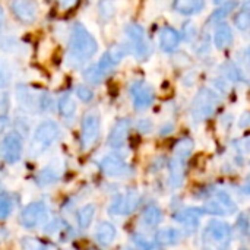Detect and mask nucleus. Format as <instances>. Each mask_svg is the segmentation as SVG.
I'll list each match as a JSON object with an SVG mask.
<instances>
[{
    "label": "nucleus",
    "mask_w": 250,
    "mask_h": 250,
    "mask_svg": "<svg viewBox=\"0 0 250 250\" xmlns=\"http://www.w3.org/2000/svg\"><path fill=\"white\" fill-rule=\"evenodd\" d=\"M75 94H76V97L82 101V103H91L92 100H94V97H95V94H94V91L88 86V85H78L76 88H75Z\"/></svg>",
    "instance_id": "34"
},
{
    "label": "nucleus",
    "mask_w": 250,
    "mask_h": 250,
    "mask_svg": "<svg viewBox=\"0 0 250 250\" xmlns=\"http://www.w3.org/2000/svg\"><path fill=\"white\" fill-rule=\"evenodd\" d=\"M136 129H138L141 133L148 135V133H151V132H152V129H154V123H152V120H151V119L144 117V119H139V120H138V123H136Z\"/></svg>",
    "instance_id": "38"
},
{
    "label": "nucleus",
    "mask_w": 250,
    "mask_h": 250,
    "mask_svg": "<svg viewBox=\"0 0 250 250\" xmlns=\"http://www.w3.org/2000/svg\"><path fill=\"white\" fill-rule=\"evenodd\" d=\"M15 98L19 105L29 113L48 111L53 104V98L47 92H40L23 83H18L15 86Z\"/></svg>",
    "instance_id": "2"
},
{
    "label": "nucleus",
    "mask_w": 250,
    "mask_h": 250,
    "mask_svg": "<svg viewBox=\"0 0 250 250\" xmlns=\"http://www.w3.org/2000/svg\"><path fill=\"white\" fill-rule=\"evenodd\" d=\"M9 110V95L4 92V94H0V114H6Z\"/></svg>",
    "instance_id": "43"
},
{
    "label": "nucleus",
    "mask_w": 250,
    "mask_h": 250,
    "mask_svg": "<svg viewBox=\"0 0 250 250\" xmlns=\"http://www.w3.org/2000/svg\"><path fill=\"white\" fill-rule=\"evenodd\" d=\"M76 1H78V0H59V4H60V9L67 10V9L73 7V6L76 4Z\"/></svg>",
    "instance_id": "45"
},
{
    "label": "nucleus",
    "mask_w": 250,
    "mask_h": 250,
    "mask_svg": "<svg viewBox=\"0 0 250 250\" xmlns=\"http://www.w3.org/2000/svg\"><path fill=\"white\" fill-rule=\"evenodd\" d=\"M205 0H173V9L180 15H196L205 9Z\"/></svg>",
    "instance_id": "20"
},
{
    "label": "nucleus",
    "mask_w": 250,
    "mask_h": 250,
    "mask_svg": "<svg viewBox=\"0 0 250 250\" xmlns=\"http://www.w3.org/2000/svg\"><path fill=\"white\" fill-rule=\"evenodd\" d=\"M129 53H130V50H129L127 44H114L103 54V57L100 59V62L97 64L110 76L113 73L114 67H117Z\"/></svg>",
    "instance_id": "10"
},
{
    "label": "nucleus",
    "mask_w": 250,
    "mask_h": 250,
    "mask_svg": "<svg viewBox=\"0 0 250 250\" xmlns=\"http://www.w3.org/2000/svg\"><path fill=\"white\" fill-rule=\"evenodd\" d=\"M214 3H223V1H226V0H212Z\"/></svg>",
    "instance_id": "49"
},
{
    "label": "nucleus",
    "mask_w": 250,
    "mask_h": 250,
    "mask_svg": "<svg viewBox=\"0 0 250 250\" xmlns=\"http://www.w3.org/2000/svg\"><path fill=\"white\" fill-rule=\"evenodd\" d=\"M82 76H83V79H85L88 83H91V85H100V83H103V82L108 78V75H107L97 63H94V64H91L89 67H86V69L83 70Z\"/></svg>",
    "instance_id": "24"
},
{
    "label": "nucleus",
    "mask_w": 250,
    "mask_h": 250,
    "mask_svg": "<svg viewBox=\"0 0 250 250\" xmlns=\"http://www.w3.org/2000/svg\"><path fill=\"white\" fill-rule=\"evenodd\" d=\"M204 239L218 250H229L231 243V229L223 221L212 220L205 229Z\"/></svg>",
    "instance_id": "6"
},
{
    "label": "nucleus",
    "mask_w": 250,
    "mask_h": 250,
    "mask_svg": "<svg viewBox=\"0 0 250 250\" xmlns=\"http://www.w3.org/2000/svg\"><path fill=\"white\" fill-rule=\"evenodd\" d=\"M173 130H174V125H173V123L170 122V123H166V125H164V126L161 127L160 133H161V135L164 136V135H168V133H171Z\"/></svg>",
    "instance_id": "46"
},
{
    "label": "nucleus",
    "mask_w": 250,
    "mask_h": 250,
    "mask_svg": "<svg viewBox=\"0 0 250 250\" xmlns=\"http://www.w3.org/2000/svg\"><path fill=\"white\" fill-rule=\"evenodd\" d=\"M23 151V142L19 133L10 132L1 141V155L9 164H15L21 160Z\"/></svg>",
    "instance_id": "11"
},
{
    "label": "nucleus",
    "mask_w": 250,
    "mask_h": 250,
    "mask_svg": "<svg viewBox=\"0 0 250 250\" xmlns=\"http://www.w3.org/2000/svg\"><path fill=\"white\" fill-rule=\"evenodd\" d=\"M180 32L173 26H164L160 31V47L166 53H173L180 45Z\"/></svg>",
    "instance_id": "17"
},
{
    "label": "nucleus",
    "mask_w": 250,
    "mask_h": 250,
    "mask_svg": "<svg viewBox=\"0 0 250 250\" xmlns=\"http://www.w3.org/2000/svg\"><path fill=\"white\" fill-rule=\"evenodd\" d=\"M161 220H163V212L157 205H148L142 212V221L149 227L158 226Z\"/></svg>",
    "instance_id": "28"
},
{
    "label": "nucleus",
    "mask_w": 250,
    "mask_h": 250,
    "mask_svg": "<svg viewBox=\"0 0 250 250\" xmlns=\"http://www.w3.org/2000/svg\"><path fill=\"white\" fill-rule=\"evenodd\" d=\"M132 240L135 242V245H136L139 249L152 250V245H151L146 239H144L142 236H139V234H133V236H132Z\"/></svg>",
    "instance_id": "40"
},
{
    "label": "nucleus",
    "mask_w": 250,
    "mask_h": 250,
    "mask_svg": "<svg viewBox=\"0 0 250 250\" xmlns=\"http://www.w3.org/2000/svg\"><path fill=\"white\" fill-rule=\"evenodd\" d=\"M214 86L221 91V92H229V81L224 78V79H214Z\"/></svg>",
    "instance_id": "41"
},
{
    "label": "nucleus",
    "mask_w": 250,
    "mask_h": 250,
    "mask_svg": "<svg viewBox=\"0 0 250 250\" xmlns=\"http://www.w3.org/2000/svg\"><path fill=\"white\" fill-rule=\"evenodd\" d=\"M141 202V196L136 192H129L126 196H117L110 207V212L113 214H132Z\"/></svg>",
    "instance_id": "15"
},
{
    "label": "nucleus",
    "mask_w": 250,
    "mask_h": 250,
    "mask_svg": "<svg viewBox=\"0 0 250 250\" xmlns=\"http://www.w3.org/2000/svg\"><path fill=\"white\" fill-rule=\"evenodd\" d=\"M9 9L15 19L23 25H32L38 19V4L35 0H10Z\"/></svg>",
    "instance_id": "9"
},
{
    "label": "nucleus",
    "mask_w": 250,
    "mask_h": 250,
    "mask_svg": "<svg viewBox=\"0 0 250 250\" xmlns=\"http://www.w3.org/2000/svg\"><path fill=\"white\" fill-rule=\"evenodd\" d=\"M220 104L221 97L218 95V92L208 86H204L198 91L190 104V114L196 120H207L214 116Z\"/></svg>",
    "instance_id": "3"
},
{
    "label": "nucleus",
    "mask_w": 250,
    "mask_h": 250,
    "mask_svg": "<svg viewBox=\"0 0 250 250\" xmlns=\"http://www.w3.org/2000/svg\"><path fill=\"white\" fill-rule=\"evenodd\" d=\"M21 245H22V250H45L44 245L34 237H23Z\"/></svg>",
    "instance_id": "37"
},
{
    "label": "nucleus",
    "mask_w": 250,
    "mask_h": 250,
    "mask_svg": "<svg viewBox=\"0 0 250 250\" xmlns=\"http://www.w3.org/2000/svg\"><path fill=\"white\" fill-rule=\"evenodd\" d=\"M198 26L193 23V22H186L185 25H183V28H182V35H180V38H183L186 42H192V41H195L196 40V37H198Z\"/></svg>",
    "instance_id": "33"
},
{
    "label": "nucleus",
    "mask_w": 250,
    "mask_h": 250,
    "mask_svg": "<svg viewBox=\"0 0 250 250\" xmlns=\"http://www.w3.org/2000/svg\"><path fill=\"white\" fill-rule=\"evenodd\" d=\"M3 28H4V10L0 6V38L3 35Z\"/></svg>",
    "instance_id": "48"
},
{
    "label": "nucleus",
    "mask_w": 250,
    "mask_h": 250,
    "mask_svg": "<svg viewBox=\"0 0 250 250\" xmlns=\"http://www.w3.org/2000/svg\"><path fill=\"white\" fill-rule=\"evenodd\" d=\"M7 125H9V119L6 117V114H0V135L4 132Z\"/></svg>",
    "instance_id": "47"
},
{
    "label": "nucleus",
    "mask_w": 250,
    "mask_h": 250,
    "mask_svg": "<svg viewBox=\"0 0 250 250\" xmlns=\"http://www.w3.org/2000/svg\"><path fill=\"white\" fill-rule=\"evenodd\" d=\"M186 160L182 158H171L168 161V173H170V182L173 188H180L185 180V173H186Z\"/></svg>",
    "instance_id": "18"
},
{
    "label": "nucleus",
    "mask_w": 250,
    "mask_h": 250,
    "mask_svg": "<svg viewBox=\"0 0 250 250\" xmlns=\"http://www.w3.org/2000/svg\"><path fill=\"white\" fill-rule=\"evenodd\" d=\"M240 3L239 0H226L223 3H220V6L214 10V13L209 16L208 19V25L211 23H218V22H223L229 15H231L233 12H236L239 9Z\"/></svg>",
    "instance_id": "19"
},
{
    "label": "nucleus",
    "mask_w": 250,
    "mask_h": 250,
    "mask_svg": "<svg viewBox=\"0 0 250 250\" xmlns=\"http://www.w3.org/2000/svg\"><path fill=\"white\" fill-rule=\"evenodd\" d=\"M129 94L132 98L133 108L138 111L149 108L155 100V94H154L152 86L145 83L144 81H139V79L132 81V83L129 85Z\"/></svg>",
    "instance_id": "7"
},
{
    "label": "nucleus",
    "mask_w": 250,
    "mask_h": 250,
    "mask_svg": "<svg viewBox=\"0 0 250 250\" xmlns=\"http://www.w3.org/2000/svg\"><path fill=\"white\" fill-rule=\"evenodd\" d=\"M117 12V3L116 0H101L98 3V13L101 16V19L104 21H110L114 18Z\"/></svg>",
    "instance_id": "31"
},
{
    "label": "nucleus",
    "mask_w": 250,
    "mask_h": 250,
    "mask_svg": "<svg viewBox=\"0 0 250 250\" xmlns=\"http://www.w3.org/2000/svg\"><path fill=\"white\" fill-rule=\"evenodd\" d=\"M116 234H117L116 227H114L111 223L104 221V223H101V224L98 226V229H97V231H95V239H97V242H98L100 245L107 246V245L113 243V240L116 239Z\"/></svg>",
    "instance_id": "22"
},
{
    "label": "nucleus",
    "mask_w": 250,
    "mask_h": 250,
    "mask_svg": "<svg viewBox=\"0 0 250 250\" xmlns=\"http://www.w3.org/2000/svg\"><path fill=\"white\" fill-rule=\"evenodd\" d=\"M94 217H95V205L88 204V205L82 207V208L78 211V215H76L79 227H81V229H88L89 224L92 223Z\"/></svg>",
    "instance_id": "30"
},
{
    "label": "nucleus",
    "mask_w": 250,
    "mask_h": 250,
    "mask_svg": "<svg viewBox=\"0 0 250 250\" xmlns=\"http://www.w3.org/2000/svg\"><path fill=\"white\" fill-rule=\"evenodd\" d=\"M101 170L104 171V174L110 177H120V176L127 174L130 168L122 157L111 154V155H107L101 161Z\"/></svg>",
    "instance_id": "14"
},
{
    "label": "nucleus",
    "mask_w": 250,
    "mask_h": 250,
    "mask_svg": "<svg viewBox=\"0 0 250 250\" xmlns=\"http://www.w3.org/2000/svg\"><path fill=\"white\" fill-rule=\"evenodd\" d=\"M202 212L209 214V215H224V214H226V211H224V208L221 207V204H220L218 201H215V199L207 202V204L204 205V208H202Z\"/></svg>",
    "instance_id": "35"
},
{
    "label": "nucleus",
    "mask_w": 250,
    "mask_h": 250,
    "mask_svg": "<svg viewBox=\"0 0 250 250\" xmlns=\"http://www.w3.org/2000/svg\"><path fill=\"white\" fill-rule=\"evenodd\" d=\"M125 34L129 40V50L138 60H146L152 53V45L146 38L145 29L138 23H127Z\"/></svg>",
    "instance_id": "5"
},
{
    "label": "nucleus",
    "mask_w": 250,
    "mask_h": 250,
    "mask_svg": "<svg viewBox=\"0 0 250 250\" xmlns=\"http://www.w3.org/2000/svg\"><path fill=\"white\" fill-rule=\"evenodd\" d=\"M223 73H224V78L229 82H243V83H246V81H248L245 78L242 69L233 62H226L223 64Z\"/></svg>",
    "instance_id": "26"
},
{
    "label": "nucleus",
    "mask_w": 250,
    "mask_h": 250,
    "mask_svg": "<svg viewBox=\"0 0 250 250\" xmlns=\"http://www.w3.org/2000/svg\"><path fill=\"white\" fill-rule=\"evenodd\" d=\"M57 108L63 119H66V120L73 119L76 114V103H75V98L72 97V94H69V92L62 94L57 101Z\"/></svg>",
    "instance_id": "21"
},
{
    "label": "nucleus",
    "mask_w": 250,
    "mask_h": 250,
    "mask_svg": "<svg viewBox=\"0 0 250 250\" xmlns=\"http://www.w3.org/2000/svg\"><path fill=\"white\" fill-rule=\"evenodd\" d=\"M233 41H234V32H233L231 26L224 21L218 22L214 29V34H212L214 47L217 50H226L233 44Z\"/></svg>",
    "instance_id": "16"
},
{
    "label": "nucleus",
    "mask_w": 250,
    "mask_h": 250,
    "mask_svg": "<svg viewBox=\"0 0 250 250\" xmlns=\"http://www.w3.org/2000/svg\"><path fill=\"white\" fill-rule=\"evenodd\" d=\"M98 51V42L94 35L81 23L75 22L70 28L66 53V64L70 69H82Z\"/></svg>",
    "instance_id": "1"
},
{
    "label": "nucleus",
    "mask_w": 250,
    "mask_h": 250,
    "mask_svg": "<svg viewBox=\"0 0 250 250\" xmlns=\"http://www.w3.org/2000/svg\"><path fill=\"white\" fill-rule=\"evenodd\" d=\"M10 82V70L6 63L0 62V89L6 88Z\"/></svg>",
    "instance_id": "39"
},
{
    "label": "nucleus",
    "mask_w": 250,
    "mask_h": 250,
    "mask_svg": "<svg viewBox=\"0 0 250 250\" xmlns=\"http://www.w3.org/2000/svg\"><path fill=\"white\" fill-rule=\"evenodd\" d=\"M202 217V209L199 208H188V209H183L182 212H179L176 215V220L188 227H196L199 220Z\"/></svg>",
    "instance_id": "25"
},
{
    "label": "nucleus",
    "mask_w": 250,
    "mask_h": 250,
    "mask_svg": "<svg viewBox=\"0 0 250 250\" xmlns=\"http://www.w3.org/2000/svg\"><path fill=\"white\" fill-rule=\"evenodd\" d=\"M193 148H195V144L190 138H182L174 145V157L182 158V160H188L192 155Z\"/></svg>",
    "instance_id": "29"
},
{
    "label": "nucleus",
    "mask_w": 250,
    "mask_h": 250,
    "mask_svg": "<svg viewBox=\"0 0 250 250\" xmlns=\"http://www.w3.org/2000/svg\"><path fill=\"white\" fill-rule=\"evenodd\" d=\"M100 126H101V119L97 111L91 110L83 116L81 125V144L83 149H88L95 144L100 133Z\"/></svg>",
    "instance_id": "8"
},
{
    "label": "nucleus",
    "mask_w": 250,
    "mask_h": 250,
    "mask_svg": "<svg viewBox=\"0 0 250 250\" xmlns=\"http://www.w3.org/2000/svg\"><path fill=\"white\" fill-rule=\"evenodd\" d=\"M132 127V123L129 119H120L114 123V126L111 127L110 133H108V138H107V144L108 146L114 148V149H119L122 146H125L126 144V139L129 136V130Z\"/></svg>",
    "instance_id": "12"
},
{
    "label": "nucleus",
    "mask_w": 250,
    "mask_h": 250,
    "mask_svg": "<svg viewBox=\"0 0 250 250\" xmlns=\"http://www.w3.org/2000/svg\"><path fill=\"white\" fill-rule=\"evenodd\" d=\"M250 123V114L246 111V113H243V116L240 117V120H239V126L242 127V129H246L248 126H249Z\"/></svg>",
    "instance_id": "44"
},
{
    "label": "nucleus",
    "mask_w": 250,
    "mask_h": 250,
    "mask_svg": "<svg viewBox=\"0 0 250 250\" xmlns=\"http://www.w3.org/2000/svg\"><path fill=\"white\" fill-rule=\"evenodd\" d=\"M155 239H157V242L161 243V245L173 246V245H177V243L182 240V233H180V230H177V229L167 227V229L158 230L157 234H155Z\"/></svg>",
    "instance_id": "23"
},
{
    "label": "nucleus",
    "mask_w": 250,
    "mask_h": 250,
    "mask_svg": "<svg viewBox=\"0 0 250 250\" xmlns=\"http://www.w3.org/2000/svg\"><path fill=\"white\" fill-rule=\"evenodd\" d=\"M60 136V126L53 120H45L40 123L34 132L32 142H31V152L34 155L41 154L42 151L48 149Z\"/></svg>",
    "instance_id": "4"
},
{
    "label": "nucleus",
    "mask_w": 250,
    "mask_h": 250,
    "mask_svg": "<svg viewBox=\"0 0 250 250\" xmlns=\"http://www.w3.org/2000/svg\"><path fill=\"white\" fill-rule=\"evenodd\" d=\"M45 215V207L41 202H32L23 208L21 214V224L25 229H34L40 224L42 217Z\"/></svg>",
    "instance_id": "13"
},
{
    "label": "nucleus",
    "mask_w": 250,
    "mask_h": 250,
    "mask_svg": "<svg viewBox=\"0 0 250 250\" xmlns=\"http://www.w3.org/2000/svg\"><path fill=\"white\" fill-rule=\"evenodd\" d=\"M12 212V201L7 195H0V220H4Z\"/></svg>",
    "instance_id": "36"
},
{
    "label": "nucleus",
    "mask_w": 250,
    "mask_h": 250,
    "mask_svg": "<svg viewBox=\"0 0 250 250\" xmlns=\"http://www.w3.org/2000/svg\"><path fill=\"white\" fill-rule=\"evenodd\" d=\"M217 201L221 204V207L224 208L226 214H233V212H236L237 207H236L234 201L231 199V196H230L229 193H226V192H218V193H217Z\"/></svg>",
    "instance_id": "32"
},
{
    "label": "nucleus",
    "mask_w": 250,
    "mask_h": 250,
    "mask_svg": "<svg viewBox=\"0 0 250 250\" xmlns=\"http://www.w3.org/2000/svg\"><path fill=\"white\" fill-rule=\"evenodd\" d=\"M237 227H239V230H240L243 234H248L249 221H248V217H246V215H240V217H239V220H237Z\"/></svg>",
    "instance_id": "42"
},
{
    "label": "nucleus",
    "mask_w": 250,
    "mask_h": 250,
    "mask_svg": "<svg viewBox=\"0 0 250 250\" xmlns=\"http://www.w3.org/2000/svg\"><path fill=\"white\" fill-rule=\"evenodd\" d=\"M234 23H236V28L242 32H248L250 26V7L249 3L246 1L245 4H240L239 6V12L237 15L234 16Z\"/></svg>",
    "instance_id": "27"
}]
</instances>
